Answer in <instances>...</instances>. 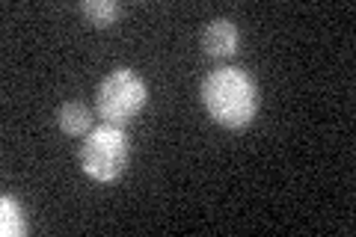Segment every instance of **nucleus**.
Returning <instances> with one entry per match:
<instances>
[{"instance_id":"f257e3e1","label":"nucleus","mask_w":356,"mask_h":237,"mask_svg":"<svg viewBox=\"0 0 356 237\" xmlns=\"http://www.w3.org/2000/svg\"><path fill=\"white\" fill-rule=\"evenodd\" d=\"M202 107L214 125L226 131H243L259 113V86L250 72L238 65H220L202 81Z\"/></svg>"},{"instance_id":"f03ea898","label":"nucleus","mask_w":356,"mask_h":237,"mask_svg":"<svg viewBox=\"0 0 356 237\" xmlns=\"http://www.w3.org/2000/svg\"><path fill=\"white\" fill-rule=\"evenodd\" d=\"M81 169L98 184H113L125 175L131 163V137L119 125H98L83 137V145L77 152Z\"/></svg>"},{"instance_id":"7ed1b4c3","label":"nucleus","mask_w":356,"mask_h":237,"mask_svg":"<svg viewBox=\"0 0 356 237\" xmlns=\"http://www.w3.org/2000/svg\"><path fill=\"white\" fill-rule=\"evenodd\" d=\"M146 104H149V86L128 65H119L98 83L95 110L107 125H119V128L131 125Z\"/></svg>"},{"instance_id":"20e7f679","label":"nucleus","mask_w":356,"mask_h":237,"mask_svg":"<svg viewBox=\"0 0 356 237\" xmlns=\"http://www.w3.org/2000/svg\"><path fill=\"white\" fill-rule=\"evenodd\" d=\"M241 33L232 18H211L202 30V51L214 60H232L238 54Z\"/></svg>"},{"instance_id":"39448f33","label":"nucleus","mask_w":356,"mask_h":237,"mask_svg":"<svg viewBox=\"0 0 356 237\" xmlns=\"http://www.w3.org/2000/svg\"><path fill=\"white\" fill-rule=\"evenodd\" d=\"M57 125L65 137H86L92 131V110L83 101H65L57 110Z\"/></svg>"},{"instance_id":"423d86ee","label":"nucleus","mask_w":356,"mask_h":237,"mask_svg":"<svg viewBox=\"0 0 356 237\" xmlns=\"http://www.w3.org/2000/svg\"><path fill=\"white\" fill-rule=\"evenodd\" d=\"M0 234H3V237H24L27 234L24 211H21L15 196H3V199H0Z\"/></svg>"},{"instance_id":"0eeeda50","label":"nucleus","mask_w":356,"mask_h":237,"mask_svg":"<svg viewBox=\"0 0 356 237\" xmlns=\"http://www.w3.org/2000/svg\"><path fill=\"white\" fill-rule=\"evenodd\" d=\"M81 13L92 27L107 30V27H113L119 21V3L116 0H83Z\"/></svg>"}]
</instances>
